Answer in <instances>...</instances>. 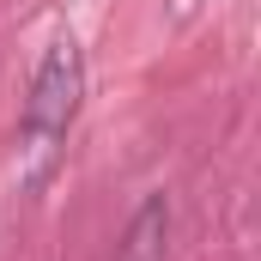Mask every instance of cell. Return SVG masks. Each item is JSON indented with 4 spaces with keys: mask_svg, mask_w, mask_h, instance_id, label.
Segmentation results:
<instances>
[{
    "mask_svg": "<svg viewBox=\"0 0 261 261\" xmlns=\"http://www.w3.org/2000/svg\"><path fill=\"white\" fill-rule=\"evenodd\" d=\"M79 97H85V55L73 37H55L43 49L37 79H31V97H24V146H18V182L24 189H43L55 176V158H61L67 128L79 116Z\"/></svg>",
    "mask_w": 261,
    "mask_h": 261,
    "instance_id": "1",
    "label": "cell"
},
{
    "mask_svg": "<svg viewBox=\"0 0 261 261\" xmlns=\"http://www.w3.org/2000/svg\"><path fill=\"white\" fill-rule=\"evenodd\" d=\"M164 237H170V200L152 195L122 237V261H164Z\"/></svg>",
    "mask_w": 261,
    "mask_h": 261,
    "instance_id": "2",
    "label": "cell"
}]
</instances>
